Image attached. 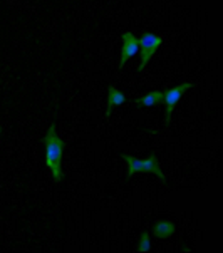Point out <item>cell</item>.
Instances as JSON below:
<instances>
[{
	"label": "cell",
	"instance_id": "cell-2",
	"mask_svg": "<svg viewBox=\"0 0 223 253\" xmlns=\"http://www.w3.org/2000/svg\"><path fill=\"white\" fill-rule=\"evenodd\" d=\"M123 160L126 163L128 176H134V174H138V173H149V174H156V176L161 179H166V176L163 174V171L160 169V163H158L156 154L151 158H148V160H136V158L124 154Z\"/></svg>",
	"mask_w": 223,
	"mask_h": 253
},
{
	"label": "cell",
	"instance_id": "cell-9",
	"mask_svg": "<svg viewBox=\"0 0 223 253\" xmlns=\"http://www.w3.org/2000/svg\"><path fill=\"white\" fill-rule=\"evenodd\" d=\"M138 252H141V253L151 252V243H149V233H148V231H144V233L141 235V238L138 242Z\"/></svg>",
	"mask_w": 223,
	"mask_h": 253
},
{
	"label": "cell",
	"instance_id": "cell-6",
	"mask_svg": "<svg viewBox=\"0 0 223 253\" xmlns=\"http://www.w3.org/2000/svg\"><path fill=\"white\" fill-rule=\"evenodd\" d=\"M153 233L156 238L160 240H168L170 237L175 235V225L170 220H158L153 225Z\"/></svg>",
	"mask_w": 223,
	"mask_h": 253
},
{
	"label": "cell",
	"instance_id": "cell-1",
	"mask_svg": "<svg viewBox=\"0 0 223 253\" xmlns=\"http://www.w3.org/2000/svg\"><path fill=\"white\" fill-rule=\"evenodd\" d=\"M44 144H45V168L50 171L54 181L59 183L62 179L61 161L64 151V141L55 132V126H50L47 129L44 136Z\"/></svg>",
	"mask_w": 223,
	"mask_h": 253
},
{
	"label": "cell",
	"instance_id": "cell-3",
	"mask_svg": "<svg viewBox=\"0 0 223 253\" xmlns=\"http://www.w3.org/2000/svg\"><path fill=\"white\" fill-rule=\"evenodd\" d=\"M138 44L141 47V62L138 66V71L141 72L146 67V64L153 59V55L156 54L158 47L163 44V39L156 36V34L148 32L144 36H141V39H138Z\"/></svg>",
	"mask_w": 223,
	"mask_h": 253
},
{
	"label": "cell",
	"instance_id": "cell-4",
	"mask_svg": "<svg viewBox=\"0 0 223 253\" xmlns=\"http://www.w3.org/2000/svg\"><path fill=\"white\" fill-rule=\"evenodd\" d=\"M191 85H193L191 83H183V84L177 85V87H171L168 91L163 92V102H165V124L171 123V114H173L175 108H177L179 99L185 96V92L191 87Z\"/></svg>",
	"mask_w": 223,
	"mask_h": 253
},
{
	"label": "cell",
	"instance_id": "cell-8",
	"mask_svg": "<svg viewBox=\"0 0 223 253\" xmlns=\"http://www.w3.org/2000/svg\"><path fill=\"white\" fill-rule=\"evenodd\" d=\"M160 102H163V92L160 91H151V92H148L146 96L136 99V104L143 106V108H153V106L160 104Z\"/></svg>",
	"mask_w": 223,
	"mask_h": 253
},
{
	"label": "cell",
	"instance_id": "cell-5",
	"mask_svg": "<svg viewBox=\"0 0 223 253\" xmlns=\"http://www.w3.org/2000/svg\"><path fill=\"white\" fill-rule=\"evenodd\" d=\"M139 50L138 39L134 37V34L131 32H124L123 34V47H121V57H119V69H123L124 64L128 59L134 57Z\"/></svg>",
	"mask_w": 223,
	"mask_h": 253
},
{
	"label": "cell",
	"instance_id": "cell-7",
	"mask_svg": "<svg viewBox=\"0 0 223 253\" xmlns=\"http://www.w3.org/2000/svg\"><path fill=\"white\" fill-rule=\"evenodd\" d=\"M126 104V96L116 89V85H109L108 89V109H106V114H111L116 106H124Z\"/></svg>",
	"mask_w": 223,
	"mask_h": 253
}]
</instances>
